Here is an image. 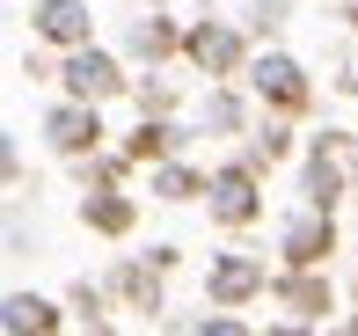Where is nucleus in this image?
Segmentation results:
<instances>
[{
	"label": "nucleus",
	"instance_id": "7ed1b4c3",
	"mask_svg": "<svg viewBox=\"0 0 358 336\" xmlns=\"http://www.w3.org/2000/svg\"><path fill=\"white\" fill-rule=\"evenodd\" d=\"M8 329H15V336H52V307L29 300V293H15V300H8Z\"/></svg>",
	"mask_w": 358,
	"mask_h": 336
},
{
	"label": "nucleus",
	"instance_id": "f03ea898",
	"mask_svg": "<svg viewBox=\"0 0 358 336\" xmlns=\"http://www.w3.org/2000/svg\"><path fill=\"white\" fill-rule=\"evenodd\" d=\"M66 81H73V95H110V88H117V66H110V59H88V52H80L73 66H66Z\"/></svg>",
	"mask_w": 358,
	"mask_h": 336
},
{
	"label": "nucleus",
	"instance_id": "f257e3e1",
	"mask_svg": "<svg viewBox=\"0 0 358 336\" xmlns=\"http://www.w3.org/2000/svg\"><path fill=\"white\" fill-rule=\"evenodd\" d=\"M37 29L59 37V44H73V37H88V15H80L73 0H44V8H37Z\"/></svg>",
	"mask_w": 358,
	"mask_h": 336
},
{
	"label": "nucleus",
	"instance_id": "20e7f679",
	"mask_svg": "<svg viewBox=\"0 0 358 336\" xmlns=\"http://www.w3.org/2000/svg\"><path fill=\"white\" fill-rule=\"evenodd\" d=\"M52 132H59V147H95V117H80V110H59Z\"/></svg>",
	"mask_w": 358,
	"mask_h": 336
}]
</instances>
